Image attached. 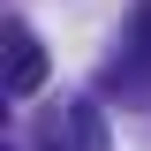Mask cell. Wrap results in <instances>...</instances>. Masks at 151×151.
I'll use <instances>...</instances> for the list:
<instances>
[{
	"instance_id": "obj_3",
	"label": "cell",
	"mask_w": 151,
	"mask_h": 151,
	"mask_svg": "<svg viewBox=\"0 0 151 151\" xmlns=\"http://www.w3.org/2000/svg\"><path fill=\"white\" fill-rule=\"evenodd\" d=\"M129 30H136V53L151 60V0H136V23H129Z\"/></svg>"
},
{
	"instance_id": "obj_1",
	"label": "cell",
	"mask_w": 151,
	"mask_h": 151,
	"mask_svg": "<svg viewBox=\"0 0 151 151\" xmlns=\"http://www.w3.org/2000/svg\"><path fill=\"white\" fill-rule=\"evenodd\" d=\"M38 151H106V113L91 98H60L38 121Z\"/></svg>"
},
{
	"instance_id": "obj_2",
	"label": "cell",
	"mask_w": 151,
	"mask_h": 151,
	"mask_svg": "<svg viewBox=\"0 0 151 151\" xmlns=\"http://www.w3.org/2000/svg\"><path fill=\"white\" fill-rule=\"evenodd\" d=\"M38 83H45V45H38V30L30 23H8V98H30Z\"/></svg>"
}]
</instances>
